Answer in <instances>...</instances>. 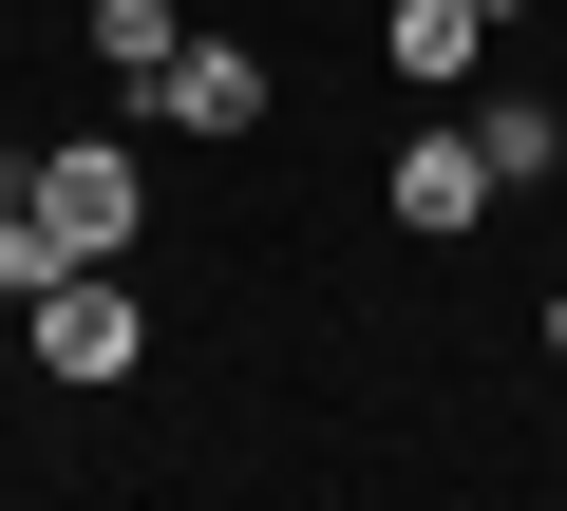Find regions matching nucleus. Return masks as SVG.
Segmentation results:
<instances>
[{
	"label": "nucleus",
	"instance_id": "7",
	"mask_svg": "<svg viewBox=\"0 0 567 511\" xmlns=\"http://www.w3.org/2000/svg\"><path fill=\"white\" fill-rule=\"evenodd\" d=\"M473 152H492V190H529V171H567V114H548V95H492Z\"/></svg>",
	"mask_w": 567,
	"mask_h": 511
},
{
	"label": "nucleus",
	"instance_id": "8",
	"mask_svg": "<svg viewBox=\"0 0 567 511\" xmlns=\"http://www.w3.org/2000/svg\"><path fill=\"white\" fill-rule=\"evenodd\" d=\"M39 285H58V227H39V208H0V304H39Z\"/></svg>",
	"mask_w": 567,
	"mask_h": 511
},
{
	"label": "nucleus",
	"instance_id": "4",
	"mask_svg": "<svg viewBox=\"0 0 567 511\" xmlns=\"http://www.w3.org/2000/svg\"><path fill=\"white\" fill-rule=\"evenodd\" d=\"M492 39H511L492 0H398V20H379V58H398L416 95H473V76H492Z\"/></svg>",
	"mask_w": 567,
	"mask_h": 511
},
{
	"label": "nucleus",
	"instance_id": "6",
	"mask_svg": "<svg viewBox=\"0 0 567 511\" xmlns=\"http://www.w3.org/2000/svg\"><path fill=\"white\" fill-rule=\"evenodd\" d=\"M171 58H189V20H171V0H95V76H114V95H152Z\"/></svg>",
	"mask_w": 567,
	"mask_h": 511
},
{
	"label": "nucleus",
	"instance_id": "5",
	"mask_svg": "<svg viewBox=\"0 0 567 511\" xmlns=\"http://www.w3.org/2000/svg\"><path fill=\"white\" fill-rule=\"evenodd\" d=\"M473 208H492V152H473V114H435V133L398 152V227H416V246H454Z\"/></svg>",
	"mask_w": 567,
	"mask_h": 511
},
{
	"label": "nucleus",
	"instance_id": "3",
	"mask_svg": "<svg viewBox=\"0 0 567 511\" xmlns=\"http://www.w3.org/2000/svg\"><path fill=\"white\" fill-rule=\"evenodd\" d=\"M152 114L208 133V152H246V133H265V58H246V39H189V58L152 76Z\"/></svg>",
	"mask_w": 567,
	"mask_h": 511
},
{
	"label": "nucleus",
	"instance_id": "2",
	"mask_svg": "<svg viewBox=\"0 0 567 511\" xmlns=\"http://www.w3.org/2000/svg\"><path fill=\"white\" fill-rule=\"evenodd\" d=\"M20 323H39V379H76V398H114V379L152 360V323H133V285H114V266H58Z\"/></svg>",
	"mask_w": 567,
	"mask_h": 511
},
{
	"label": "nucleus",
	"instance_id": "1",
	"mask_svg": "<svg viewBox=\"0 0 567 511\" xmlns=\"http://www.w3.org/2000/svg\"><path fill=\"white\" fill-rule=\"evenodd\" d=\"M20 208L58 227V266H133V227H152V171H133L114 133H76V152H39V171H20Z\"/></svg>",
	"mask_w": 567,
	"mask_h": 511
},
{
	"label": "nucleus",
	"instance_id": "10",
	"mask_svg": "<svg viewBox=\"0 0 567 511\" xmlns=\"http://www.w3.org/2000/svg\"><path fill=\"white\" fill-rule=\"evenodd\" d=\"M492 20H529V0H492Z\"/></svg>",
	"mask_w": 567,
	"mask_h": 511
},
{
	"label": "nucleus",
	"instance_id": "9",
	"mask_svg": "<svg viewBox=\"0 0 567 511\" xmlns=\"http://www.w3.org/2000/svg\"><path fill=\"white\" fill-rule=\"evenodd\" d=\"M548 360H567V285H548Z\"/></svg>",
	"mask_w": 567,
	"mask_h": 511
}]
</instances>
